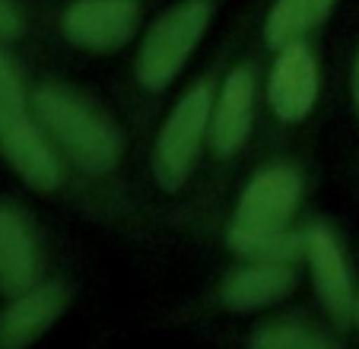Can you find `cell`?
Returning a JSON list of instances; mask_svg holds the SVG:
<instances>
[{"instance_id": "cell-6", "label": "cell", "mask_w": 359, "mask_h": 349, "mask_svg": "<svg viewBox=\"0 0 359 349\" xmlns=\"http://www.w3.org/2000/svg\"><path fill=\"white\" fill-rule=\"evenodd\" d=\"M267 102L280 124H299L312 114L318 102V61L305 39L277 48L267 76Z\"/></svg>"}, {"instance_id": "cell-5", "label": "cell", "mask_w": 359, "mask_h": 349, "mask_svg": "<svg viewBox=\"0 0 359 349\" xmlns=\"http://www.w3.org/2000/svg\"><path fill=\"white\" fill-rule=\"evenodd\" d=\"M140 16L137 0H74L61 13V32L83 51L111 54L130 41Z\"/></svg>"}, {"instance_id": "cell-3", "label": "cell", "mask_w": 359, "mask_h": 349, "mask_svg": "<svg viewBox=\"0 0 359 349\" xmlns=\"http://www.w3.org/2000/svg\"><path fill=\"white\" fill-rule=\"evenodd\" d=\"M217 76L207 74L175 102L153 146V178L163 191L175 194L188 184L203 149V137L210 130Z\"/></svg>"}, {"instance_id": "cell-11", "label": "cell", "mask_w": 359, "mask_h": 349, "mask_svg": "<svg viewBox=\"0 0 359 349\" xmlns=\"http://www.w3.org/2000/svg\"><path fill=\"white\" fill-rule=\"evenodd\" d=\"M41 254L26 213L0 203V296H20L39 282Z\"/></svg>"}, {"instance_id": "cell-8", "label": "cell", "mask_w": 359, "mask_h": 349, "mask_svg": "<svg viewBox=\"0 0 359 349\" xmlns=\"http://www.w3.org/2000/svg\"><path fill=\"white\" fill-rule=\"evenodd\" d=\"M0 156L29 188L51 194L64 184V168L51 143L29 121L26 111L7 108L4 102H0Z\"/></svg>"}, {"instance_id": "cell-18", "label": "cell", "mask_w": 359, "mask_h": 349, "mask_svg": "<svg viewBox=\"0 0 359 349\" xmlns=\"http://www.w3.org/2000/svg\"><path fill=\"white\" fill-rule=\"evenodd\" d=\"M353 324L359 327V299H356V311H353Z\"/></svg>"}, {"instance_id": "cell-13", "label": "cell", "mask_w": 359, "mask_h": 349, "mask_svg": "<svg viewBox=\"0 0 359 349\" xmlns=\"http://www.w3.org/2000/svg\"><path fill=\"white\" fill-rule=\"evenodd\" d=\"M337 0H273L264 16V41L277 51L286 41L305 39L331 16Z\"/></svg>"}, {"instance_id": "cell-10", "label": "cell", "mask_w": 359, "mask_h": 349, "mask_svg": "<svg viewBox=\"0 0 359 349\" xmlns=\"http://www.w3.org/2000/svg\"><path fill=\"white\" fill-rule=\"evenodd\" d=\"M70 299L74 292L61 280L35 282L26 292L13 296V302L0 311V349H22L35 343L70 308Z\"/></svg>"}, {"instance_id": "cell-9", "label": "cell", "mask_w": 359, "mask_h": 349, "mask_svg": "<svg viewBox=\"0 0 359 349\" xmlns=\"http://www.w3.org/2000/svg\"><path fill=\"white\" fill-rule=\"evenodd\" d=\"M302 238H305V257H309V267H312L315 292H318L321 305L334 317L337 327H350L353 311H356V296H353L350 267H346V257L337 235L327 226L315 222V226H309V232H302Z\"/></svg>"}, {"instance_id": "cell-4", "label": "cell", "mask_w": 359, "mask_h": 349, "mask_svg": "<svg viewBox=\"0 0 359 349\" xmlns=\"http://www.w3.org/2000/svg\"><path fill=\"white\" fill-rule=\"evenodd\" d=\"M299 203H302V174L296 165L273 162V165L261 168L238 197L229 228V245L238 251L255 238L283 232L286 222L296 216Z\"/></svg>"}, {"instance_id": "cell-2", "label": "cell", "mask_w": 359, "mask_h": 349, "mask_svg": "<svg viewBox=\"0 0 359 349\" xmlns=\"http://www.w3.org/2000/svg\"><path fill=\"white\" fill-rule=\"evenodd\" d=\"M213 16L210 0H182L165 10L147 32L134 61V83L147 95H159L175 83Z\"/></svg>"}, {"instance_id": "cell-15", "label": "cell", "mask_w": 359, "mask_h": 349, "mask_svg": "<svg viewBox=\"0 0 359 349\" xmlns=\"http://www.w3.org/2000/svg\"><path fill=\"white\" fill-rule=\"evenodd\" d=\"M0 102L7 108H16V111H26V89H22V80L4 54H0Z\"/></svg>"}, {"instance_id": "cell-1", "label": "cell", "mask_w": 359, "mask_h": 349, "mask_svg": "<svg viewBox=\"0 0 359 349\" xmlns=\"http://www.w3.org/2000/svg\"><path fill=\"white\" fill-rule=\"evenodd\" d=\"M35 121L51 143L86 174H111L121 162V134L102 108L61 83H41L32 93Z\"/></svg>"}, {"instance_id": "cell-7", "label": "cell", "mask_w": 359, "mask_h": 349, "mask_svg": "<svg viewBox=\"0 0 359 349\" xmlns=\"http://www.w3.org/2000/svg\"><path fill=\"white\" fill-rule=\"evenodd\" d=\"M255 93H258V74L251 61L236 64L217 86L210 111V146L217 159H232L248 146L255 128Z\"/></svg>"}, {"instance_id": "cell-16", "label": "cell", "mask_w": 359, "mask_h": 349, "mask_svg": "<svg viewBox=\"0 0 359 349\" xmlns=\"http://www.w3.org/2000/svg\"><path fill=\"white\" fill-rule=\"evenodd\" d=\"M22 35V16L13 7V0H0V39L16 41Z\"/></svg>"}, {"instance_id": "cell-12", "label": "cell", "mask_w": 359, "mask_h": 349, "mask_svg": "<svg viewBox=\"0 0 359 349\" xmlns=\"http://www.w3.org/2000/svg\"><path fill=\"white\" fill-rule=\"evenodd\" d=\"M296 289V273L280 261H251L226 273L219 282V302L229 311H255L286 299Z\"/></svg>"}, {"instance_id": "cell-14", "label": "cell", "mask_w": 359, "mask_h": 349, "mask_svg": "<svg viewBox=\"0 0 359 349\" xmlns=\"http://www.w3.org/2000/svg\"><path fill=\"white\" fill-rule=\"evenodd\" d=\"M334 336L327 330L315 327L299 317H277V321H264L255 334H251V346L258 349H331Z\"/></svg>"}, {"instance_id": "cell-17", "label": "cell", "mask_w": 359, "mask_h": 349, "mask_svg": "<svg viewBox=\"0 0 359 349\" xmlns=\"http://www.w3.org/2000/svg\"><path fill=\"white\" fill-rule=\"evenodd\" d=\"M350 89H353V108L359 114V48H356V57H353V76H350Z\"/></svg>"}]
</instances>
